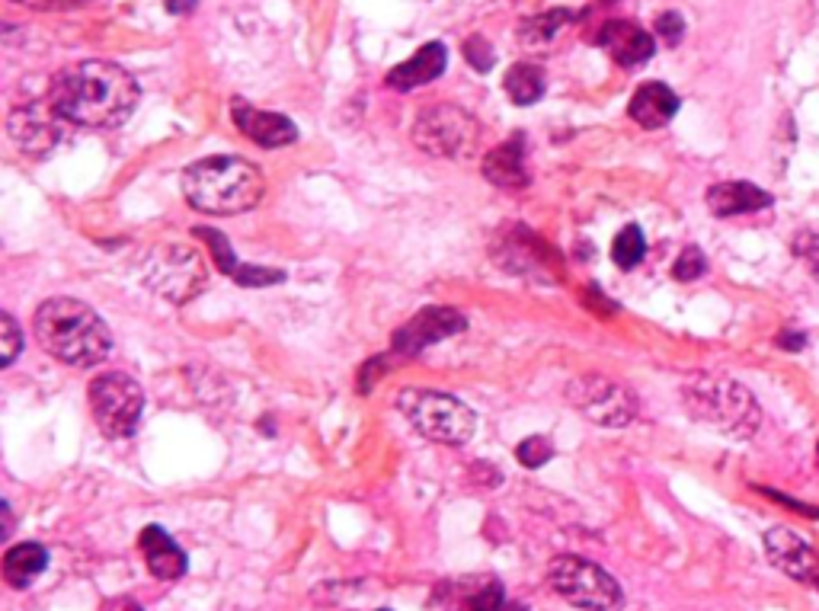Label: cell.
Instances as JSON below:
<instances>
[{
  "instance_id": "cell-1",
  "label": "cell",
  "mask_w": 819,
  "mask_h": 611,
  "mask_svg": "<svg viewBox=\"0 0 819 611\" xmlns=\"http://www.w3.org/2000/svg\"><path fill=\"white\" fill-rule=\"evenodd\" d=\"M141 100L138 80L112 61H77L51 77L49 102L65 122L80 128H116Z\"/></svg>"
},
{
  "instance_id": "cell-2",
  "label": "cell",
  "mask_w": 819,
  "mask_h": 611,
  "mask_svg": "<svg viewBox=\"0 0 819 611\" xmlns=\"http://www.w3.org/2000/svg\"><path fill=\"white\" fill-rule=\"evenodd\" d=\"M32 331L46 353L71 368H93L112 349V333L100 314L77 298L42 302L32 317Z\"/></svg>"
},
{
  "instance_id": "cell-3",
  "label": "cell",
  "mask_w": 819,
  "mask_h": 611,
  "mask_svg": "<svg viewBox=\"0 0 819 611\" xmlns=\"http://www.w3.org/2000/svg\"><path fill=\"white\" fill-rule=\"evenodd\" d=\"M179 189L193 208L228 218V215H244L263 203L266 179L250 160L218 154L189 164L179 177Z\"/></svg>"
},
{
  "instance_id": "cell-4",
  "label": "cell",
  "mask_w": 819,
  "mask_h": 611,
  "mask_svg": "<svg viewBox=\"0 0 819 611\" xmlns=\"http://www.w3.org/2000/svg\"><path fill=\"white\" fill-rule=\"evenodd\" d=\"M682 401L698 423L733 438H749L762 426L759 401L749 394L746 384L727 375H714V372L691 375L682 384Z\"/></svg>"
},
{
  "instance_id": "cell-5",
  "label": "cell",
  "mask_w": 819,
  "mask_h": 611,
  "mask_svg": "<svg viewBox=\"0 0 819 611\" xmlns=\"http://www.w3.org/2000/svg\"><path fill=\"white\" fill-rule=\"evenodd\" d=\"M397 407L410 420V426L430 442L442 445H464L474 435V410L461 404L458 397L426 391V387H407L397 394Z\"/></svg>"
},
{
  "instance_id": "cell-6",
  "label": "cell",
  "mask_w": 819,
  "mask_h": 611,
  "mask_svg": "<svg viewBox=\"0 0 819 611\" xmlns=\"http://www.w3.org/2000/svg\"><path fill=\"white\" fill-rule=\"evenodd\" d=\"M547 583L570 602L573 609L583 611H621L624 609V592L618 587L612 573H605L599 563L563 554L554 558L547 566Z\"/></svg>"
},
{
  "instance_id": "cell-7",
  "label": "cell",
  "mask_w": 819,
  "mask_h": 611,
  "mask_svg": "<svg viewBox=\"0 0 819 611\" xmlns=\"http://www.w3.org/2000/svg\"><path fill=\"white\" fill-rule=\"evenodd\" d=\"M413 145L430 157L467 160L481 148V122L464 112L461 106L438 102L416 116L413 122Z\"/></svg>"
},
{
  "instance_id": "cell-8",
  "label": "cell",
  "mask_w": 819,
  "mask_h": 611,
  "mask_svg": "<svg viewBox=\"0 0 819 611\" xmlns=\"http://www.w3.org/2000/svg\"><path fill=\"white\" fill-rule=\"evenodd\" d=\"M145 282L148 288L164 295L174 305L193 302L208 282L205 259L199 250L186 244H157L145 259Z\"/></svg>"
},
{
  "instance_id": "cell-9",
  "label": "cell",
  "mask_w": 819,
  "mask_h": 611,
  "mask_svg": "<svg viewBox=\"0 0 819 611\" xmlns=\"http://www.w3.org/2000/svg\"><path fill=\"white\" fill-rule=\"evenodd\" d=\"M90 410L109 438H128L141 423L145 391L126 372H106L90 382Z\"/></svg>"
},
{
  "instance_id": "cell-10",
  "label": "cell",
  "mask_w": 819,
  "mask_h": 611,
  "mask_svg": "<svg viewBox=\"0 0 819 611\" xmlns=\"http://www.w3.org/2000/svg\"><path fill=\"white\" fill-rule=\"evenodd\" d=\"M566 401L599 426H628L638 416V397L624 384L586 375L566 387Z\"/></svg>"
},
{
  "instance_id": "cell-11",
  "label": "cell",
  "mask_w": 819,
  "mask_h": 611,
  "mask_svg": "<svg viewBox=\"0 0 819 611\" xmlns=\"http://www.w3.org/2000/svg\"><path fill=\"white\" fill-rule=\"evenodd\" d=\"M61 128H65V119L51 106L49 97L13 106L7 119L10 141L26 154H49L61 141Z\"/></svg>"
},
{
  "instance_id": "cell-12",
  "label": "cell",
  "mask_w": 819,
  "mask_h": 611,
  "mask_svg": "<svg viewBox=\"0 0 819 611\" xmlns=\"http://www.w3.org/2000/svg\"><path fill=\"white\" fill-rule=\"evenodd\" d=\"M464 331V317L455 307H423L410 324L394 333V353L397 356H420L426 346Z\"/></svg>"
},
{
  "instance_id": "cell-13",
  "label": "cell",
  "mask_w": 819,
  "mask_h": 611,
  "mask_svg": "<svg viewBox=\"0 0 819 611\" xmlns=\"http://www.w3.org/2000/svg\"><path fill=\"white\" fill-rule=\"evenodd\" d=\"M766 554L768 561L793 576L797 583H810L819 589V554L793 529L785 525L771 529L766 535Z\"/></svg>"
},
{
  "instance_id": "cell-14",
  "label": "cell",
  "mask_w": 819,
  "mask_h": 611,
  "mask_svg": "<svg viewBox=\"0 0 819 611\" xmlns=\"http://www.w3.org/2000/svg\"><path fill=\"white\" fill-rule=\"evenodd\" d=\"M230 119L259 148H285L298 138V128L282 112L256 109L247 100H230Z\"/></svg>"
},
{
  "instance_id": "cell-15",
  "label": "cell",
  "mask_w": 819,
  "mask_h": 611,
  "mask_svg": "<svg viewBox=\"0 0 819 611\" xmlns=\"http://www.w3.org/2000/svg\"><path fill=\"white\" fill-rule=\"evenodd\" d=\"M595 42L612 55L621 68H638L647 65L657 51V42L647 29H640L631 20H614V23L602 26V32L595 36Z\"/></svg>"
},
{
  "instance_id": "cell-16",
  "label": "cell",
  "mask_w": 819,
  "mask_h": 611,
  "mask_svg": "<svg viewBox=\"0 0 819 611\" xmlns=\"http://www.w3.org/2000/svg\"><path fill=\"white\" fill-rule=\"evenodd\" d=\"M199 237L205 240V247L211 250L215 256V263H218V269L230 276V279L237 282V285H247V288H266V285H276V282L285 279V273L282 269H263V266H244L237 254L230 250V244L218 234V230L211 228H193Z\"/></svg>"
},
{
  "instance_id": "cell-17",
  "label": "cell",
  "mask_w": 819,
  "mask_h": 611,
  "mask_svg": "<svg viewBox=\"0 0 819 611\" xmlns=\"http://www.w3.org/2000/svg\"><path fill=\"white\" fill-rule=\"evenodd\" d=\"M445 65H448V51H445V46H442V42H426V46L416 51L413 58H407L404 65L391 68L387 87H391V90H401V93L416 90V87H426V83H433L435 77H442Z\"/></svg>"
},
{
  "instance_id": "cell-18",
  "label": "cell",
  "mask_w": 819,
  "mask_h": 611,
  "mask_svg": "<svg viewBox=\"0 0 819 611\" xmlns=\"http://www.w3.org/2000/svg\"><path fill=\"white\" fill-rule=\"evenodd\" d=\"M771 205V196L766 189H759L756 183L746 179H730V183H717L708 189V208L717 218H733V215H749V211H762Z\"/></svg>"
},
{
  "instance_id": "cell-19",
  "label": "cell",
  "mask_w": 819,
  "mask_h": 611,
  "mask_svg": "<svg viewBox=\"0 0 819 611\" xmlns=\"http://www.w3.org/2000/svg\"><path fill=\"white\" fill-rule=\"evenodd\" d=\"M141 554L148 561V570H151L157 580H167L174 583L179 576H186V554L179 551V544L174 538L167 535L160 525H148L141 532Z\"/></svg>"
},
{
  "instance_id": "cell-20",
  "label": "cell",
  "mask_w": 819,
  "mask_h": 611,
  "mask_svg": "<svg viewBox=\"0 0 819 611\" xmlns=\"http://www.w3.org/2000/svg\"><path fill=\"white\" fill-rule=\"evenodd\" d=\"M679 112V97L665 87V83H643L634 90L628 116L643 128H663L672 122V116Z\"/></svg>"
},
{
  "instance_id": "cell-21",
  "label": "cell",
  "mask_w": 819,
  "mask_h": 611,
  "mask_svg": "<svg viewBox=\"0 0 819 611\" xmlns=\"http://www.w3.org/2000/svg\"><path fill=\"white\" fill-rule=\"evenodd\" d=\"M484 177L500 186V189H525L529 186V170H525V151L522 138H512L506 145L486 151Z\"/></svg>"
},
{
  "instance_id": "cell-22",
  "label": "cell",
  "mask_w": 819,
  "mask_h": 611,
  "mask_svg": "<svg viewBox=\"0 0 819 611\" xmlns=\"http://www.w3.org/2000/svg\"><path fill=\"white\" fill-rule=\"evenodd\" d=\"M49 563V554L42 544H32V541H23V544H13L7 554H3V580L7 587L13 589H26Z\"/></svg>"
},
{
  "instance_id": "cell-23",
  "label": "cell",
  "mask_w": 819,
  "mask_h": 611,
  "mask_svg": "<svg viewBox=\"0 0 819 611\" xmlns=\"http://www.w3.org/2000/svg\"><path fill=\"white\" fill-rule=\"evenodd\" d=\"M506 93L519 106H532L544 93V71L537 65H529V61L512 65L510 75H506Z\"/></svg>"
},
{
  "instance_id": "cell-24",
  "label": "cell",
  "mask_w": 819,
  "mask_h": 611,
  "mask_svg": "<svg viewBox=\"0 0 819 611\" xmlns=\"http://www.w3.org/2000/svg\"><path fill=\"white\" fill-rule=\"evenodd\" d=\"M570 20H573V13H566V10H547V13H541V17L522 26V42L529 49L547 46V42H554L561 36L563 26L570 23Z\"/></svg>"
},
{
  "instance_id": "cell-25",
  "label": "cell",
  "mask_w": 819,
  "mask_h": 611,
  "mask_svg": "<svg viewBox=\"0 0 819 611\" xmlns=\"http://www.w3.org/2000/svg\"><path fill=\"white\" fill-rule=\"evenodd\" d=\"M647 254V240H643V230L638 225H628L614 237L612 244V259L621 266V269H634L640 259Z\"/></svg>"
},
{
  "instance_id": "cell-26",
  "label": "cell",
  "mask_w": 819,
  "mask_h": 611,
  "mask_svg": "<svg viewBox=\"0 0 819 611\" xmlns=\"http://www.w3.org/2000/svg\"><path fill=\"white\" fill-rule=\"evenodd\" d=\"M467 611H525L506 599V592L500 583H486L474 595H467Z\"/></svg>"
},
{
  "instance_id": "cell-27",
  "label": "cell",
  "mask_w": 819,
  "mask_h": 611,
  "mask_svg": "<svg viewBox=\"0 0 819 611\" xmlns=\"http://www.w3.org/2000/svg\"><path fill=\"white\" fill-rule=\"evenodd\" d=\"M515 459L522 461L525 467H541V464H547V461L554 459V442L547 435H532V438H525L515 449Z\"/></svg>"
},
{
  "instance_id": "cell-28",
  "label": "cell",
  "mask_w": 819,
  "mask_h": 611,
  "mask_svg": "<svg viewBox=\"0 0 819 611\" xmlns=\"http://www.w3.org/2000/svg\"><path fill=\"white\" fill-rule=\"evenodd\" d=\"M0 343H3L0 365H10L13 358L20 356V349H23V333H20V324L10 314H0Z\"/></svg>"
},
{
  "instance_id": "cell-29",
  "label": "cell",
  "mask_w": 819,
  "mask_h": 611,
  "mask_svg": "<svg viewBox=\"0 0 819 611\" xmlns=\"http://www.w3.org/2000/svg\"><path fill=\"white\" fill-rule=\"evenodd\" d=\"M704 273H708V259H704V254L698 247H689L685 254L675 259V266H672V276L679 282L701 279Z\"/></svg>"
},
{
  "instance_id": "cell-30",
  "label": "cell",
  "mask_w": 819,
  "mask_h": 611,
  "mask_svg": "<svg viewBox=\"0 0 819 611\" xmlns=\"http://www.w3.org/2000/svg\"><path fill=\"white\" fill-rule=\"evenodd\" d=\"M793 254L800 256L810 269H813V276H819V234L817 230H797V237H793Z\"/></svg>"
},
{
  "instance_id": "cell-31",
  "label": "cell",
  "mask_w": 819,
  "mask_h": 611,
  "mask_svg": "<svg viewBox=\"0 0 819 611\" xmlns=\"http://www.w3.org/2000/svg\"><path fill=\"white\" fill-rule=\"evenodd\" d=\"M464 58L471 61L474 71H490L493 68V49H490V42H486L484 36H471L464 42Z\"/></svg>"
},
{
  "instance_id": "cell-32",
  "label": "cell",
  "mask_w": 819,
  "mask_h": 611,
  "mask_svg": "<svg viewBox=\"0 0 819 611\" xmlns=\"http://www.w3.org/2000/svg\"><path fill=\"white\" fill-rule=\"evenodd\" d=\"M657 36L663 39L665 46H679L682 36H685V20H682L679 13H663V17L657 20Z\"/></svg>"
},
{
  "instance_id": "cell-33",
  "label": "cell",
  "mask_w": 819,
  "mask_h": 611,
  "mask_svg": "<svg viewBox=\"0 0 819 611\" xmlns=\"http://www.w3.org/2000/svg\"><path fill=\"white\" fill-rule=\"evenodd\" d=\"M20 7H29V10H71V7H80L87 0H13Z\"/></svg>"
},
{
  "instance_id": "cell-34",
  "label": "cell",
  "mask_w": 819,
  "mask_h": 611,
  "mask_svg": "<svg viewBox=\"0 0 819 611\" xmlns=\"http://www.w3.org/2000/svg\"><path fill=\"white\" fill-rule=\"evenodd\" d=\"M102 611H145L135 599H128V595H119V599H109Z\"/></svg>"
},
{
  "instance_id": "cell-35",
  "label": "cell",
  "mask_w": 819,
  "mask_h": 611,
  "mask_svg": "<svg viewBox=\"0 0 819 611\" xmlns=\"http://www.w3.org/2000/svg\"><path fill=\"white\" fill-rule=\"evenodd\" d=\"M778 343L785 346V349H800L803 343H807V333H797V331H785L778 336Z\"/></svg>"
},
{
  "instance_id": "cell-36",
  "label": "cell",
  "mask_w": 819,
  "mask_h": 611,
  "mask_svg": "<svg viewBox=\"0 0 819 611\" xmlns=\"http://www.w3.org/2000/svg\"><path fill=\"white\" fill-rule=\"evenodd\" d=\"M196 7V0H167V10L170 13H186V10H193Z\"/></svg>"
},
{
  "instance_id": "cell-37",
  "label": "cell",
  "mask_w": 819,
  "mask_h": 611,
  "mask_svg": "<svg viewBox=\"0 0 819 611\" xmlns=\"http://www.w3.org/2000/svg\"><path fill=\"white\" fill-rule=\"evenodd\" d=\"M13 532V515H10V503H3V535Z\"/></svg>"
},
{
  "instance_id": "cell-38",
  "label": "cell",
  "mask_w": 819,
  "mask_h": 611,
  "mask_svg": "<svg viewBox=\"0 0 819 611\" xmlns=\"http://www.w3.org/2000/svg\"><path fill=\"white\" fill-rule=\"evenodd\" d=\"M382 611H384V609H382Z\"/></svg>"
}]
</instances>
